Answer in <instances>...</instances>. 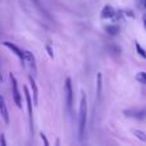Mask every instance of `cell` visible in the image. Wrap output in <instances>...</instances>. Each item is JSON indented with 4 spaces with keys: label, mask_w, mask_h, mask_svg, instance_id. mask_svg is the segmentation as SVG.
<instances>
[{
    "label": "cell",
    "mask_w": 146,
    "mask_h": 146,
    "mask_svg": "<svg viewBox=\"0 0 146 146\" xmlns=\"http://www.w3.org/2000/svg\"><path fill=\"white\" fill-rule=\"evenodd\" d=\"M23 91H25L26 103H27V108H28V121H30V131H31V137H32L33 136V106H35V103H33V99L31 96L30 91H28L27 86L23 87Z\"/></svg>",
    "instance_id": "7a4b0ae2"
},
{
    "label": "cell",
    "mask_w": 146,
    "mask_h": 146,
    "mask_svg": "<svg viewBox=\"0 0 146 146\" xmlns=\"http://www.w3.org/2000/svg\"><path fill=\"white\" fill-rule=\"evenodd\" d=\"M25 67H27L28 71H30V74L36 76V59L35 55H33L31 51H25Z\"/></svg>",
    "instance_id": "8992f818"
},
{
    "label": "cell",
    "mask_w": 146,
    "mask_h": 146,
    "mask_svg": "<svg viewBox=\"0 0 146 146\" xmlns=\"http://www.w3.org/2000/svg\"><path fill=\"white\" fill-rule=\"evenodd\" d=\"M98 99H100L101 95V73H98V91H96Z\"/></svg>",
    "instance_id": "9a60e30c"
},
{
    "label": "cell",
    "mask_w": 146,
    "mask_h": 146,
    "mask_svg": "<svg viewBox=\"0 0 146 146\" xmlns=\"http://www.w3.org/2000/svg\"><path fill=\"white\" fill-rule=\"evenodd\" d=\"M32 1L35 3V5H37V7H38V8H40V9H41V7H40V5H38V1H37V0H32Z\"/></svg>",
    "instance_id": "ffe728a7"
},
{
    "label": "cell",
    "mask_w": 146,
    "mask_h": 146,
    "mask_svg": "<svg viewBox=\"0 0 146 146\" xmlns=\"http://www.w3.org/2000/svg\"><path fill=\"white\" fill-rule=\"evenodd\" d=\"M9 80H10V85H12L13 101H14V104L18 108L22 109V96H21V92H19V90H18V83H17V80H15L13 73H9Z\"/></svg>",
    "instance_id": "3957f363"
},
{
    "label": "cell",
    "mask_w": 146,
    "mask_h": 146,
    "mask_svg": "<svg viewBox=\"0 0 146 146\" xmlns=\"http://www.w3.org/2000/svg\"><path fill=\"white\" fill-rule=\"evenodd\" d=\"M123 113H124V115L128 117V118H135V119H145L146 118V109H144V108L127 109Z\"/></svg>",
    "instance_id": "52a82bcc"
},
{
    "label": "cell",
    "mask_w": 146,
    "mask_h": 146,
    "mask_svg": "<svg viewBox=\"0 0 146 146\" xmlns=\"http://www.w3.org/2000/svg\"><path fill=\"white\" fill-rule=\"evenodd\" d=\"M142 23H144V27H145V30H146V13L142 14Z\"/></svg>",
    "instance_id": "d6986e66"
},
{
    "label": "cell",
    "mask_w": 146,
    "mask_h": 146,
    "mask_svg": "<svg viewBox=\"0 0 146 146\" xmlns=\"http://www.w3.org/2000/svg\"><path fill=\"white\" fill-rule=\"evenodd\" d=\"M136 80L141 85H146V72H139L136 74Z\"/></svg>",
    "instance_id": "5bb4252c"
},
{
    "label": "cell",
    "mask_w": 146,
    "mask_h": 146,
    "mask_svg": "<svg viewBox=\"0 0 146 146\" xmlns=\"http://www.w3.org/2000/svg\"><path fill=\"white\" fill-rule=\"evenodd\" d=\"M28 81L31 83V90H32V99H33V103L35 105L38 104V88H37V85L35 82V76L30 74L28 76Z\"/></svg>",
    "instance_id": "9c48e42d"
},
{
    "label": "cell",
    "mask_w": 146,
    "mask_h": 146,
    "mask_svg": "<svg viewBox=\"0 0 146 146\" xmlns=\"http://www.w3.org/2000/svg\"><path fill=\"white\" fill-rule=\"evenodd\" d=\"M117 12H118V10L114 9L111 5H105V7L101 9L100 17L103 18V19H114L117 15Z\"/></svg>",
    "instance_id": "ba28073f"
},
{
    "label": "cell",
    "mask_w": 146,
    "mask_h": 146,
    "mask_svg": "<svg viewBox=\"0 0 146 146\" xmlns=\"http://www.w3.org/2000/svg\"><path fill=\"white\" fill-rule=\"evenodd\" d=\"M135 46H136V51H137V54H139L140 56H142V58H146V50L144 48H142L141 45H140L137 41H135Z\"/></svg>",
    "instance_id": "4fadbf2b"
},
{
    "label": "cell",
    "mask_w": 146,
    "mask_h": 146,
    "mask_svg": "<svg viewBox=\"0 0 146 146\" xmlns=\"http://www.w3.org/2000/svg\"><path fill=\"white\" fill-rule=\"evenodd\" d=\"M0 146H7V142H5V136H4V133L0 135Z\"/></svg>",
    "instance_id": "2e32d148"
},
{
    "label": "cell",
    "mask_w": 146,
    "mask_h": 146,
    "mask_svg": "<svg viewBox=\"0 0 146 146\" xmlns=\"http://www.w3.org/2000/svg\"><path fill=\"white\" fill-rule=\"evenodd\" d=\"M64 92H66L67 108L72 109V106H73V86H72V80L69 77H67L66 82H64Z\"/></svg>",
    "instance_id": "277c9868"
},
{
    "label": "cell",
    "mask_w": 146,
    "mask_h": 146,
    "mask_svg": "<svg viewBox=\"0 0 146 146\" xmlns=\"http://www.w3.org/2000/svg\"><path fill=\"white\" fill-rule=\"evenodd\" d=\"M0 103H1V105H0L1 119L5 124H9V113H8V108H7V104H5V99L3 98V96H1V99H0Z\"/></svg>",
    "instance_id": "30bf717a"
},
{
    "label": "cell",
    "mask_w": 146,
    "mask_h": 146,
    "mask_svg": "<svg viewBox=\"0 0 146 146\" xmlns=\"http://www.w3.org/2000/svg\"><path fill=\"white\" fill-rule=\"evenodd\" d=\"M142 1V4H144V7H145V9H146V0H141Z\"/></svg>",
    "instance_id": "44dd1931"
},
{
    "label": "cell",
    "mask_w": 146,
    "mask_h": 146,
    "mask_svg": "<svg viewBox=\"0 0 146 146\" xmlns=\"http://www.w3.org/2000/svg\"><path fill=\"white\" fill-rule=\"evenodd\" d=\"M132 133H133L135 136L140 140V141H142V142H145V144H146V133L144 131H140V129H133V131H132Z\"/></svg>",
    "instance_id": "7c38bea8"
},
{
    "label": "cell",
    "mask_w": 146,
    "mask_h": 146,
    "mask_svg": "<svg viewBox=\"0 0 146 146\" xmlns=\"http://www.w3.org/2000/svg\"><path fill=\"white\" fill-rule=\"evenodd\" d=\"M86 123H87V96L85 91H81L80 110H78V137L81 141L85 137Z\"/></svg>",
    "instance_id": "6da1fadb"
},
{
    "label": "cell",
    "mask_w": 146,
    "mask_h": 146,
    "mask_svg": "<svg viewBox=\"0 0 146 146\" xmlns=\"http://www.w3.org/2000/svg\"><path fill=\"white\" fill-rule=\"evenodd\" d=\"M40 137H41V139H42V141H44V145H45V146H48V145H49V142H48V140H46L45 135H44L42 132H41V133H40Z\"/></svg>",
    "instance_id": "ac0fdd59"
},
{
    "label": "cell",
    "mask_w": 146,
    "mask_h": 146,
    "mask_svg": "<svg viewBox=\"0 0 146 146\" xmlns=\"http://www.w3.org/2000/svg\"><path fill=\"white\" fill-rule=\"evenodd\" d=\"M104 30H105V32L108 33V35H110V36H115V35H118L119 33V31H121V27H119L118 25H108V26H105L104 27Z\"/></svg>",
    "instance_id": "8fae6325"
},
{
    "label": "cell",
    "mask_w": 146,
    "mask_h": 146,
    "mask_svg": "<svg viewBox=\"0 0 146 146\" xmlns=\"http://www.w3.org/2000/svg\"><path fill=\"white\" fill-rule=\"evenodd\" d=\"M46 50H48V53H49V56L53 59L54 58V54H53V49L50 48V45H46Z\"/></svg>",
    "instance_id": "e0dca14e"
},
{
    "label": "cell",
    "mask_w": 146,
    "mask_h": 146,
    "mask_svg": "<svg viewBox=\"0 0 146 146\" xmlns=\"http://www.w3.org/2000/svg\"><path fill=\"white\" fill-rule=\"evenodd\" d=\"M3 45L5 46V48H8L10 51H12L13 54H14L15 56H17L18 59L21 60V63H22V66L25 67V51L22 50L21 48H18L15 44H13V42H10V41H4L3 42Z\"/></svg>",
    "instance_id": "5b68a950"
}]
</instances>
